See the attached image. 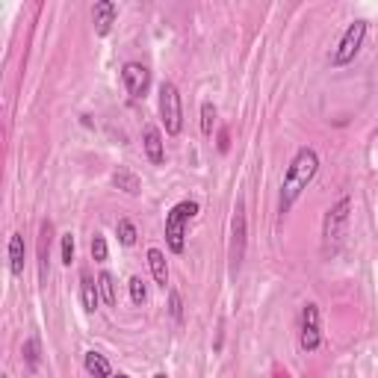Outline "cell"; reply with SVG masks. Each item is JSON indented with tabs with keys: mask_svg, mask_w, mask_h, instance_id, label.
<instances>
[{
	"mask_svg": "<svg viewBox=\"0 0 378 378\" xmlns=\"http://www.w3.org/2000/svg\"><path fill=\"white\" fill-rule=\"evenodd\" d=\"M160 115L166 124L168 136H177L184 127V104H181V92H177L175 83H163L160 86Z\"/></svg>",
	"mask_w": 378,
	"mask_h": 378,
	"instance_id": "obj_5",
	"label": "cell"
},
{
	"mask_svg": "<svg viewBox=\"0 0 378 378\" xmlns=\"http://www.w3.org/2000/svg\"><path fill=\"white\" fill-rule=\"evenodd\" d=\"M142 148H145L148 160H151L154 166H163V163H166V142H163L160 127H154V124L145 127V133H142Z\"/></svg>",
	"mask_w": 378,
	"mask_h": 378,
	"instance_id": "obj_9",
	"label": "cell"
},
{
	"mask_svg": "<svg viewBox=\"0 0 378 378\" xmlns=\"http://www.w3.org/2000/svg\"><path fill=\"white\" fill-rule=\"evenodd\" d=\"M349 216H352V198L349 195L340 198V201L325 213V219H322V254L325 257H334L340 252L346 227H349Z\"/></svg>",
	"mask_w": 378,
	"mask_h": 378,
	"instance_id": "obj_2",
	"label": "cell"
},
{
	"mask_svg": "<svg viewBox=\"0 0 378 378\" xmlns=\"http://www.w3.org/2000/svg\"><path fill=\"white\" fill-rule=\"evenodd\" d=\"M92 257H95L98 263H104V260H107V240H104L101 234H95V236H92Z\"/></svg>",
	"mask_w": 378,
	"mask_h": 378,
	"instance_id": "obj_23",
	"label": "cell"
},
{
	"mask_svg": "<svg viewBox=\"0 0 378 378\" xmlns=\"http://www.w3.org/2000/svg\"><path fill=\"white\" fill-rule=\"evenodd\" d=\"M127 287H131V298H133V304H145L148 290H145L142 278H131V281H127Z\"/></svg>",
	"mask_w": 378,
	"mask_h": 378,
	"instance_id": "obj_21",
	"label": "cell"
},
{
	"mask_svg": "<svg viewBox=\"0 0 378 378\" xmlns=\"http://www.w3.org/2000/svg\"><path fill=\"white\" fill-rule=\"evenodd\" d=\"M83 366H86V373L92 375V378H109V361L101 355V352H86L83 355Z\"/></svg>",
	"mask_w": 378,
	"mask_h": 378,
	"instance_id": "obj_16",
	"label": "cell"
},
{
	"mask_svg": "<svg viewBox=\"0 0 378 378\" xmlns=\"http://www.w3.org/2000/svg\"><path fill=\"white\" fill-rule=\"evenodd\" d=\"M168 313H172L175 322H184V302L177 290H168Z\"/></svg>",
	"mask_w": 378,
	"mask_h": 378,
	"instance_id": "obj_20",
	"label": "cell"
},
{
	"mask_svg": "<svg viewBox=\"0 0 378 378\" xmlns=\"http://www.w3.org/2000/svg\"><path fill=\"white\" fill-rule=\"evenodd\" d=\"M80 298H83V307L89 313H95L98 307H101V287L89 272L80 275Z\"/></svg>",
	"mask_w": 378,
	"mask_h": 378,
	"instance_id": "obj_11",
	"label": "cell"
},
{
	"mask_svg": "<svg viewBox=\"0 0 378 378\" xmlns=\"http://www.w3.org/2000/svg\"><path fill=\"white\" fill-rule=\"evenodd\" d=\"M154 378H166V375H154Z\"/></svg>",
	"mask_w": 378,
	"mask_h": 378,
	"instance_id": "obj_25",
	"label": "cell"
},
{
	"mask_svg": "<svg viewBox=\"0 0 378 378\" xmlns=\"http://www.w3.org/2000/svg\"><path fill=\"white\" fill-rule=\"evenodd\" d=\"M122 80H124V89L131 98H145L148 86H151V71H148L142 63H127L122 68Z\"/></svg>",
	"mask_w": 378,
	"mask_h": 378,
	"instance_id": "obj_7",
	"label": "cell"
},
{
	"mask_svg": "<svg viewBox=\"0 0 378 378\" xmlns=\"http://www.w3.org/2000/svg\"><path fill=\"white\" fill-rule=\"evenodd\" d=\"M9 272L12 275L24 272V234L9 236Z\"/></svg>",
	"mask_w": 378,
	"mask_h": 378,
	"instance_id": "obj_13",
	"label": "cell"
},
{
	"mask_svg": "<svg viewBox=\"0 0 378 378\" xmlns=\"http://www.w3.org/2000/svg\"><path fill=\"white\" fill-rule=\"evenodd\" d=\"M51 234L54 225L42 222V234H38V278L47 281V254H51Z\"/></svg>",
	"mask_w": 378,
	"mask_h": 378,
	"instance_id": "obj_12",
	"label": "cell"
},
{
	"mask_svg": "<svg viewBox=\"0 0 378 378\" xmlns=\"http://www.w3.org/2000/svg\"><path fill=\"white\" fill-rule=\"evenodd\" d=\"M364 38H366V21H364V18H357V21H352L349 27L343 30L340 42H337L334 54H331V65H334V68L349 65L352 59L357 56V51H361Z\"/></svg>",
	"mask_w": 378,
	"mask_h": 378,
	"instance_id": "obj_4",
	"label": "cell"
},
{
	"mask_svg": "<svg viewBox=\"0 0 378 378\" xmlns=\"http://www.w3.org/2000/svg\"><path fill=\"white\" fill-rule=\"evenodd\" d=\"M3 378H9V375H3Z\"/></svg>",
	"mask_w": 378,
	"mask_h": 378,
	"instance_id": "obj_27",
	"label": "cell"
},
{
	"mask_svg": "<svg viewBox=\"0 0 378 378\" xmlns=\"http://www.w3.org/2000/svg\"><path fill=\"white\" fill-rule=\"evenodd\" d=\"M198 213V204L195 201H181L175 204L166 216V243L175 254H184L186 248V222Z\"/></svg>",
	"mask_w": 378,
	"mask_h": 378,
	"instance_id": "obj_3",
	"label": "cell"
},
{
	"mask_svg": "<svg viewBox=\"0 0 378 378\" xmlns=\"http://www.w3.org/2000/svg\"><path fill=\"white\" fill-rule=\"evenodd\" d=\"M71 260H74V236L63 234V263L71 266Z\"/></svg>",
	"mask_w": 378,
	"mask_h": 378,
	"instance_id": "obj_24",
	"label": "cell"
},
{
	"mask_svg": "<svg viewBox=\"0 0 378 378\" xmlns=\"http://www.w3.org/2000/svg\"><path fill=\"white\" fill-rule=\"evenodd\" d=\"M298 346L302 352H316L322 346V331H320V307L313 302H307L302 307V328H298Z\"/></svg>",
	"mask_w": 378,
	"mask_h": 378,
	"instance_id": "obj_6",
	"label": "cell"
},
{
	"mask_svg": "<svg viewBox=\"0 0 378 378\" xmlns=\"http://www.w3.org/2000/svg\"><path fill=\"white\" fill-rule=\"evenodd\" d=\"M243 257H245V210H243V204H236L234 231H231V275L240 272Z\"/></svg>",
	"mask_w": 378,
	"mask_h": 378,
	"instance_id": "obj_8",
	"label": "cell"
},
{
	"mask_svg": "<svg viewBox=\"0 0 378 378\" xmlns=\"http://www.w3.org/2000/svg\"><path fill=\"white\" fill-rule=\"evenodd\" d=\"M115 15H118V6L113 0H98L92 6V21H95V33L98 36H107L115 24Z\"/></svg>",
	"mask_w": 378,
	"mask_h": 378,
	"instance_id": "obj_10",
	"label": "cell"
},
{
	"mask_svg": "<svg viewBox=\"0 0 378 378\" xmlns=\"http://www.w3.org/2000/svg\"><path fill=\"white\" fill-rule=\"evenodd\" d=\"M213 124H216V107L210 101H204L201 104V133L213 136Z\"/></svg>",
	"mask_w": 378,
	"mask_h": 378,
	"instance_id": "obj_19",
	"label": "cell"
},
{
	"mask_svg": "<svg viewBox=\"0 0 378 378\" xmlns=\"http://www.w3.org/2000/svg\"><path fill=\"white\" fill-rule=\"evenodd\" d=\"M24 355H27L30 370H36V366H38V343H36V337H30V340L24 343Z\"/></svg>",
	"mask_w": 378,
	"mask_h": 378,
	"instance_id": "obj_22",
	"label": "cell"
},
{
	"mask_svg": "<svg viewBox=\"0 0 378 378\" xmlns=\"http://www.w3.org/2000/svg\"><path fill=\"white\" fill-rule=\"evenodd\" d=\"M115 234H118V243L122 245H136V225L131 222V219H118V225H115Z\"/></svg>",
	"mask_w": 378,
	"mask_h": 378,
	"instance_id": "obj_18",
	"label": "cell"
},
{
	"mask_svg": "<svg viewBox=\"0 0 378 378\" xmlns=\"http://www.w3.org/2000/svg\"><path fill=\"white\" fill-rule=\"evenodd\" d=\"M113 184H115V189H122V192H127V195H139V192H142V181H139L131 168H115V172H113Z\"/></svg>",
	"mask_w": 378,
	"mask_h": 378,
	"instance_id": "obj_14",
	"label": "cell"
},
{
	"mask_svg": "<svg viewBox=\"0 0 378 378\" xmlns=\"http://www.w3.org/2000/svg\"><path fill=\"white\" fill-rule=\"evenodd\" d=\"M148 266H151L154 281L166 290V284H168V266H166V254L160 252V248H151V252H148Z\"/></svg>",
	"mask_w": 378,
	"mask_h": 378,
	"instance_id": "obj_15",
	"label": "cell"
},
{
	"mask_svg": "<svg viewBox=\"0 0 378 378\" xmlns=\"http://www.w3.org/2000/svg\"><path fill=\"white\" fill-rule=\"evenodd\" d=\"M320 172V154L313 151V148H298L296 157L290 160L284 172V181H281V192H278V213L287 216L293 210V204L298 201V195L307 189V184L316 177Z\"/></svg>",
	"mask_w": 378,
	"mask_h": 378,
	"instance_id": "obj_1",
	"label": "cell"
},
{
	"mask_svg": "<svg viewBox=\"0 0 378 378\" xmlns=\"http://www.w3.org/2000/svg\"><path fill=\"white\" fill-rule=\"evenodd\" d=\"M115 378H127V375H115Z\"/></svg>",
	"mask_w": 378,
	"mask_h": 378,
	"instance_id": "obj_26",
	"label": "cell"
},
{
	"mask_svg": "<svg viewBox=\"0 0 378 378\" xmlns=\"http://www.w3.org/2000/svg\"><path fill=\"white\" fill-rule=\"evenodd\" d=\"M98 287H101V298L107 304H115L118 302V293H115V278L109 272H101L98 275Z\"/></svg>",
	"mask_w": 378,
	"mask_h": 378,
	"instance_id": "obj_17",
	"label": "cell"
}]
</instances>
